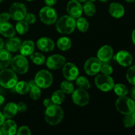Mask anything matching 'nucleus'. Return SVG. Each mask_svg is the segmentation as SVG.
Returning a JSON list of instances; mask_svg holds the SVG:
<instances>
[{"instance_id": "nucleus-1", "label": "nucleus", "mask_w": 135, "mask_h": 135, "mask_svg": "<svg viewBox=\"0 0 135 135\" xmlns=\"http://www.w3.org/2000/svg\"><path fill=\"white\" fill-rule=\"evenodd\" d=\"M64 112L59 105L52 104L45 112V120L50 125H57L63 120Z\"/></svg>"}, {"instance_id": "nucleus-2", "label": "nucleus", "mask_w": 135, "mask_h": 135, "mask_svg": "<svg viewBox=\"0 0 135 135\" xmlns=\"http://www.w3.org/2000/svg\"><path fill=\"white\" fill-rule=\"evenodd\" d=\"M55 28L60 34H70L76 28V21L71 16L64 15L56 21Z\"/></svg>"}, {"instance_id": "nucleus-3", "label": "nucleus", "mask_w": 135, "mask_h": 135, "mask_svg": "<svg viewBox=\"0 0 135 135\" xmlns=\"http://www.w3.org/2000/svg\"><path fill=\"white\" fill-rule=\"evenodd\" d=\"M18 82L17 73L13 69L5 68L0 71V85L5 88H13Z\"/></svg>"}, {"instance_id": "nucleus-4", "label": "nucleus", "mask_w": 135, "mask_h": 135, "mask_svg": "<svg viewBox=\"0 0 135 135\" xmlns=\"http://www.w3.org/2000/svg\"><path fill=\"white\" fill-rule=\"evenodd\" d=\"M115 107L119 113L125 115L133 113L135 110V102L126 96H119L115 102Z\"/></svg>"}, {"instance_id": "nucleus-5", "label": "nucleus", "mask_w": 135, "mask_h": 135, "mask_svg": "<svg viewBox=\"0 0 135 135\" xmlns=\"http://www.w3.org/2000/svg\"><path fill=\"white\" fill-rule=\"evenodd\" d=\"M10 65H11L12 69L17 74L23 75L28 71V61L26 57L21 54L12 58Z\"/></svg>"}, {"instance_id": "nucleus-6", "label": "nucleus", "mask_w": 135, "mask_h": 135, "mask_svg": "<svg viewBox=\"0 0 135 135\" xmlns=\"http://www.w3.org/2000/svg\"><path fill=\"white\" fill-rule=\"evenodd\" d=\"M95 84L96 87L103 92H109L112 90L115 85L114 80L110 75L100 74L95 78Z\"/></svg>"}, {"instance_id": "nucleus-7", "label": "nucleus", "mask_w": 135, "mask_h": 135, "mask_svg": "<svg viewBox=\"0 0 135 135\" xmlns=\"http://www.w3.org/2000/svg\"><path fill=\"white\" fill-rule=\"evenodd\" d=\"M40 21L47 25H54L57 19V14L52 7L46 6L40 9L39 12Z\"/></svg>"}, {"instance_id": "nucleus-8", "label": "nucleus", "mask_w": 135, "mask_h": 135, "mask_svg": "<svg viewBox=\"0 0 135 135\" xmlns=\"http://www.w3.org/2000/svg\"><path fill=\"white\" fill-rule=\"evenodd\" d=\"M53 75L47 70H41L38 71L35 76V80L37 86L40 88H47L53 83Z\"/></svg>"}, {"instance_id": "nucleus-9", "label": "nucleus", "mask_w": 135, "mask_h": 135, "mask_svg": "<svg viewBox=\"0 0 135 135\" xmlns=\"http://www.w3.org/2000/svg\"><path fill=\"white\" fill-rule=\"evenodd\" d=\"M9 13L11 18H13L14 21H19L25 18L27 13V10L26 6L23 3L15 2L11 5Z\"/></svg>"}, {"instance_id": "nucleus-10", "label": "nucleus", "mask_w": 135, "mask_h": 135, "mask_svg": "<svg viewBox=\"0 0 135 135\" xmlns=\"http://www.w3.org/2000/svg\"><path fill=\"white\" fill-rule=\"evenodd\" d=\"M102 62L98 57H90L86 61L84 69L86 73L90 76H94L100 72Z\"/></svg>"}, {"instance_id": "nucleus-11", "label": "nucleus", "mask_w": 135, "mask_h": 135, "mask_svg": "<svg viewBox=\"0 0 135 135\" xmlns=\"http://www.w3.org/2000/svg\"><path fill=\"white\" fill-rule=\"evenodd\" d=\"M72 100L76 105L79 106H85L89 103L90 96L86 90L78 88L73 92Z\"/></svg>"}, {"instance_id": "nucleus-12", "label": "nucleus", "mask_w": 135, "mask_h": 135, "mask_svg": "<svg viewBox=\"0 0 135 135\" xmlns=\"http://www.w3.org/2000/svg\"><path fill=\"white\" fill-rule=\"evenodd\" d=\"M62 73L66 80L73 81V80H76V78L79 76V70L73 63H65L63 66Z\"/></svg>"}, {"instance_id": "nucleus-13", "label": "nucleus", "mask_w": 135, "mask_h": 135, "mask_svg": "<svg viewBox=\"0 0 135 135\" xmlns=\"http://www.w3.org/2000/svg\"><path fill=\"white\" fill-rule=\"evenodd\" d=\"M65 63V58L64 56L59 54H54L49 57L46 60V65L51 70L59 69Z\"/></svg>"}, {"instance_id": "nucleus-14", "label": "nucleus", "mask_w": 135, "mask_h": 135, "mask_svg": "<svg viewBox=\"0 0 135 135\" xmlns=\"http://www.w3.org/2000/svg\"><path fill=\"white\" fill-rule=\"evenodd\" d=\"M83 11V6L80 1L78 0H70L67 3V13L69 15L73 17L74 18H78L81 17Z\"/></svg>"}, {"instance_id": "nucleus-15", "label": "nucleus", "mask_w": 135, "mask_h": 135, "mask_svg": "<svg viewBox=\"0 0 135 135\" xmlns=\"http://www.w3.org/2000/svg\"><path fill=\"white\" fill-rule=\"evenodd\" d=\"M115 59L120 65L123 67H129L132 65L133 61V56L126 50H121L118 51L115 55Z\"/></svg>"}, {"instance_id": "nucleus-16", "label": "nucleus", "mask_w": 135, "mask_h": 135, "mask_svg": "<svg viewBox=\"0 0 135 135\" xmlns=\"http://www.w3.org/2000/svg\"><path fill=\"white\" fill-rule=\"evenodd\" d=\"M113 55V48L109 45H105L98 50L97 53V57L102 63H106L112 59Z\"/></svg>"}, {"instance_id": "nucleus-17", "label": "nucleus", "mask_w": 135, "mask_h": 135, "mask_svg": "<svg viewBox=\"0 0 135 135\" xmlns=\"http://www.w3.org/2000/svg\"><path fill=\"white\" fill-rule=\"evenodd\" d=\"M36 46L40 50L44 52H50L54 50L55 47V44L51 38L47 37H42L37 41Z\"/></svg>"}, {"instance_id": "nucleus-18", "label": "nucleus", "mask_w": 135, "mask_h": 135, "mask_svg": "<svg viewBox=\"0 0 135 135\" xmlns=\"http://www.w3.org/2000/svg\"><path fill=\"white\" fill-rule=\"evenodd\" d=\"M108 11L111 16L114 18H119L125 14V8L119 3L113 2L109 5Z\"/></svg>"}, {"instance_id": "nucleus-19", "label": "nucleus", "mask_w": 135, "mask_h": 135, "mask_svg": "<svg viewBox=\"0 0 135 135\" xmlns=\"http://www.w3.org/2000/svg\"><path fill=\"white\" fill-rule=\"evenodd\" d=\"M3 134L14 135L17 134V126L16 123L11 119H8L5 121L1 127Z\"/></svg>"}, {"instance_id": "nucleus-20", "label": "nucleus", "mask_w": 135, "mask_h": 135, "mask_svg": "<svg viewBox=\"0 0 135 135\" xmlns=\"http://www.w3.org/2000/svg\"><path fill=\"white\" fill-rule=\"evenodd\" d=\"M0 34L6 38H11L15 35V30L8 22H0Z\"/></svg>"}, {"instance_id": "nucleus-21", "label": "nucleus", "mask_w": 135, "mask_h": 135, "mask_svg": "<svg viewBox=\"0 0 135 135\" xmlns=\"http://www.w3.org/2000/svg\"><path fill=\"white\" fill-rule=\"evenodd\" d=\"M11 60L12 56L10 51L6 49H0V69L7 68Z\"/></svg>"}, {"instance_id": "nucleus-22", "label": "nucleus", "mask_w": 135, "mask_h": 135, "mask_svg": "<svg viewBox=\"0 0 135 135\" xmlns=\"http://www.w3.org/2000/svg\"><path fill=\"white\" fill-rule=\"evenodd\" d=\"M34 48H35V45H34V42L30 40H28L21 44L19 50L21 55L26 57L30 56L34 52Z\"/></svg>"}, {"instance_id": "nucleus-23", "label": "nucleus", "mask_w": 135, "mask_h": 135, "mask_svg": "<svg viewBox=\"0 0 135 135\" xmlns=\"http://www.w3.org/2000/svg\"><path fill=\"white\" fill-rule=\"evenodd\" d=\"M21 44L22 42H21V39L17 37L13 36L9 38L5 45L6 50H7L10 52H16L20 50Z\"/></svg>"}, {"instance_id": "nucleus-24", "label": "nucleus", "mask_w": 135, "mask_h": 135, "mask_svg": "<svg viewBox=\"0 0 135 135\" xmlns=\"http://www.w3.org/2000/svg\"><path fill=\"white\" fill-rule=\"evenodd\" d=\"M18 112L17 109V105L14 102H9L7 104L3 109L4 116L7 119H11L17 115Z\"/></svg>"}, {"instance_id": "nucleus-25", "label": "nucleus", "mask_w": 135, "mask_h": 135, "mask_svg": "<svg viewBox=\"0 0 135 135\" xmlns=\"http://www.w3.org/2000/svg\"><path fill=\"white\" fill-rule=\"evenodd\" d=\"M57 46L59 50H62V51H66L71 48V46H72V42H71L70 38H67V37H61L57 42Z\"/></svg>"}, {"instance_id": "nucleus-26", "label": "nucleus", "mask_w": 135, "mask_h": 135, "mask_svg": "<svg viewBox=\"0 0 135 135\" xmlns=\"http://www.w3.org/2000/svg\"><path fill=\"white\" fill-rule=\"evenodd\" d=\"M15 89L16 92L19 94L25 95L29 92L30 86H29V84L27 82L21 80V81L17 82L15 86Z\"/></svg>"}, {"instance_id": "nucleus-27", "label": "nucleus", "mask_w": 135, "mask_h": 135, "mask_svg": "<svg viewBox=\"0 0 135 135\" xmlns=\"http://www.w3.org/2000/svg\"><path fill=\"white\" fill-rule=\"evenodd\" d=\"M84 5L83 7V10L84 13L88 17H92L96 13V8L93 2L88 1L84 2Z\"/></svg>"}, {"instance_id": "nucleus-28", "label": "nucleus", "mask_w": 135, "mask_h": 135, "mask_svg": "<svg viewBox=\"0 0 135 135\" xmlns=\"http://www.w3.org/2000/svg\"><path fill=\"white\" fill-rule=\"evenodd\" d=\"M65 98V96L64 92L61 90H57L53 93L51 99L54 104L61 105L64 101Z\"/></svg>"}, {"instance_id": "nucleus-29", "label": "nucleus", "mask_w": 135, "mask_h": 135, "mask_svg": "<svg viewBox=\"0 0 135 135\" xmlns=\"http://www.w3.org/2000/svg\"><path fill=\"white\" fill-rule=\"evenodd\" d=\"M32 62L37 65H42L46 63V58L44 55L39 52H33L30 55Z\"/></svg>"}, {"instance_id": "nucleus-30", "label": "nucleus", "mask_w": 135, "mask_h": 135, "mask_svg": "<svg viewBox=\"0 0 135 135\" xmlns=\"http://www.w3.org/2000/svg\"><path fill=\"white\" fill-rule=\"evenodd\" d=\"M76 27L81 32H86L89 28V22L84 17H79L76 21Z\"/></svg>"}, {"instance_id": "nucleus-31", "label": "nucleus", "mask_w": 135, "mask_h": 135, "mask_svg": "<svg viewBox=\"0 0 135 135\" xmlns=\"http://www.w3.org/2000/svg\"><path fill=\"white\" fill-rule=\"evenodd\" d=\"M76 84L79 87V88H82L84 90H88L90 88V83L89 80L85 76H78L76 79Z\"/></svg>"}, {"instance_id": "nucleus-32", "label": "nucleus", "mask_w": 135, "mask_h": 135, "mask_svg": "<svg viewBox=\"0 0 135 135\" xmlns=\"http://www.w3.org/2000/svg\"><path fill=\"white\" fill-rule=\"evenodd\" d=\"M29 29V25L25 21L21 20L17 22L15 26V30L19 34H25L28 32Z\"/></svg>"}, {"instance_id": "nucleus-33", "label": "nucleus", "mask_w": 135, "mask_h": 135, "mask_svg": "<svg viewBox=\"0 0 135 135\" xmlns=\"http://www.w3.org/2000/svg\"><path fill=\"white\" fill-rule=\"evenodd\" d=\"M61 90L64 92L65 94H72L73 92L75 90L74 85L69 80H65L62 82L61 84Z\"/></svg>"}, {"instance_id": "nucleus-34", "label": "nucleus", "mask_w": 135, "mask_h": 135, "mask_svg": "<svg viewBox=\"0 0 135 135\" xmlns=\"http://www.w3.org/2000/svg\"><path fill=\"white\" fill-rule=\"evenodd\" d=\"M115 93L119 96H127L128 94V89L125 85L123 84H116L113 86Z\"/></svg>"}, {"instance_id": "nucleus-35", "label": "nucleus", "mask_w": 135, "mask_h": 135, "mask_svg": "<svg viewBox=\"0 0 135 135\" xmlns=\"http://www.w3.org/2000/svg\"><path fill=\"white\" fill-rule=\"evenodd\" d=\"M41 94V88L38 86L36 85L34 86L30 87V90H29V94L30 98L33 100H38L40 98Z\"/></svg>"}, {"instance_id": "nucleus-36", "label": "nucleus", "mask_w": 135, "mask_h": 135, "mask_svg": "<svg viewBox=\"0 0 135 135\" xmlns=\"http://www.w3.org/2000/svg\"><path fill=\"white\" fill-rule=\"evenodd\" d=\"M123 125L125 127H132L135 125V115L134 113L125 115L123 120Z\"/></svg>"}, {"instance_id": "nucleus-37", "label": "nucleus", "mask_w": 135, "mask_h": 135, "mask_svg": "<svg viewBox=\"0 0 135 135\" xmlns=\"http://www.w3.org/2000/svg\"><path fill=\"white\" fill-rule=\"evenodd\" d=\"M126 77L130 84L135 86V65L129 67L127 71Z\"/></svg>"}, {"instance_id": "nucleus-38", "label": "nucleus", "mask_w": 135, "mask_h": 135, "mask_svg": "<svg viewBox=\"0 0 135 135\" xmlns=\"http://www.w3.org/2000/svg\"><path fill=\"white\" fill-rule=\"evenodd\" d=\"M100 71L102 72V73L104 74V75H110L113 73V68H112V66L109 65L102 64Z\"/></svg>"}, {"instance_id": "nucleus-39", "label": "nucleus", "mask_w": 135, "mask_h": 135, "mask_svg": "<svg viewBox=\"0 0 135 135\" xmlns=\"http://www.w3.org/2000/svg\"><path fill=\"white\" fill-rule=\"evenodd\" d=\"M24 20L28 25H32L36 21V17L33 13H26Z\"/></svg>"}, {"instance_id": "nucleus-40", "label": "nucleus", "mask_w": 135, "mask_h": 135, "mask_svg": "<svg viewBox=\"0 0 135 135\" xmlns=\"http://www.w3.org/2000/svg\"><path fill=\"white\" fill-rule=\"evenodd\" d=\"M17 134L18 135H30L31 134V131L28 127L22 126L17 130Z\"/></svg>"}, {"instance_id": "nucleus-41", "label": "nucleus", "mask_w": 135, "mask_h": 135, "mask_svg": "<svg viewBox=\"0 0 135 135\" xmlns=\"http://www.w3.org/2000/svg\"><path fill=\"white\" fill-rule=\"evenodd\" d=\"M17 105L18 112H25V111H26L28 108L27 104L25 102H19Z\"/></svg>"}, {"instance_id": "nucleus-42", "label": "nucleus", "mask_w": 135, "mask_h": 135, "mask_svg": "<svg viewBox=\"0 0 135 135\" xmlns=\"http://www.w3.org/2000/svg\"><path fill=\"white\" fill-rule=\"evenodd\" d=\"M11 18V16L9 13H1L0 14V22H8Z\"/></svg>"}, {"instance_id": "nucleus-43", "label": "nucleus", "mask_w": 135, "mask_h": 135, "mask_svg": "<svg viewBox=\"0 0 135 135\" xmlns=\"http://www.w3.org/2000/svg\"><path fill=\"white\" fill-rule=\"evenodd\" d=\"M43 104H44V105L46 108H48V107H50V105H51L52 104H54V103H53L52 100H51V98L44 99V102H43Z\"/></svg>"}, {"instance_id": "nucleus-44", "label": "nucleus", "mask_w": 135, "mask_h": 135, "mask_svg": "<svg viewBox=\"0 0 135 135\" xmlns=\"http://www.w3.org/2000/svg\"><path fill=\"white\" fill-rule=\"evenodd\" d=\"M44 1H45V3L46 4L47 6L52 7L56 3L57 0H44Z\"/></svg>"}, {"instance_id": "nucleus-45", "label": "nucleus", "mask_w": 135, "mask_h": 135, "mask_svg": "<svg viewBox=\"0 0 135 135\" xmlns=\"http://www.w3.org/2000/svg\"><path fill=\"white\" fill-rule=\"evenodd\" d=\"M5 121V117L4 116L3 113L0 112V126H2L3 123Z\"/></svg>"}, {"instance_id": "nucleus-46", "label": "nucleus", "mask_w": 135, "mask_h": 135, "mask_svg": "<svg viewBox=\"0 0 135 135\" xmlns=\"http://www.w3.org/2000/svg\"><path fill=\"white\" fill-rule=\"evenodd\" d=\"M28 83L29 86H30V87H31V86H34L37 85L36 83L35 80H30V81L28 82Z\"/></svg>"}, {"instance_id": "nucleus-47", "label": "nucleus", "mask_w": 135, "mask_h": 135, "mask_svg": "<svg viewBox=\"0 0 135 135\" xmlns=\"http://www.w3.org/2000/svg\"><path fill=\"white\" fill-rule=\"evenodd\" d=\"M4 102H5V98H4V97L2 95L0 94V105H2L4 103Z\"/></svg>"}, {"instance_id": "nucleus-48", "label": "nucleus", "mask_w": 135, "mask_h": 135, "mask_svg": "<svg viewBox=\"0 0 135 135\" xmlns=\"http://www.w3.org/2000/svg\"><path fill=\"white\" fill-rule=\"evenodd\" d=\"M132 40H133V42L135 45V29L133 30V33H132Z\"/></svg>"}, {"instance_id": "nucleus-49", "label": "nucleus", "mask_w": 135, "mask_h": 135, "mask_svg": "<svg viewBox=\"0 0 135 135\" xmlns=\"http://www.w3.org/2000/svg\"><path fill=\"white\" fill-rule=\"evenodd\" d=\"M131 96L132 98H133L134 100H135V86L134 88L132 89V91H131Z\"/></svg>"}, {"instance_id": "nucleus-50", "label": "nucleus", "mask_w": 135, "mask_h": 135, "mask_svg": "<svg viewBox=\"0 0 135 135\" xmlns=\"http://www.w3.org/2000/svg\"><path fill=\"white\" fill-rule=\"evenodd\" d=\"M3 47H4V42H3V40L1 39V38H0V49L3 48Z\"/></svg>"}, {"instance_id": "nucleus-51", "label": "nucleus", "mask_w": 135, "mask_h": 135, "mask_svg": "<svg viewBox=\"0 0 135 135\" xmlns=\"http://www.w3.org/2000/svg\"><path fill=\"white\" fill-rule=\"evenodd\" d=\"M125 1H127V2H129V3H133L134 2L135 0H125Z\"/></svg>"}, {"instance_id": "nucleus-52", "label": "nucleus", "mask_w": 135, "mask_h": 135, "mask_svg": "<svg viewBox=\"0 0 135 135\" xmlns=\"http://www.w3.org/2000/svg\"><path fill=\"white\" fill-rule=\"evenodd\" d=\"M98 1H101V2H102V3H106V2H108V0H98Z\"/></svg>"}, {"instance_id": "nucleus-53", "label": "nucleus", "mask_w": 135, "mask_h": 135, "mask_svg": "<svg viewBox=\"0 0 135 135\" xmlns=\"http://www.w3.org/2000/svg\"><path fill=\"white\" fill-rule=\"evenodd\" d=\"M79 1H80V2H85V1H86L87 0H78Z\"/></svg>"}, {"instance_id": "nucleus-54", "label": "nucleus", "mask_w": 135, "mask_h": 135, "mask_svg": "<svg viewBox=\"0 0 135 135\" xmlns=\"http://www.w3.org/2000/svg\"><path fill=\"white\" fill-rule=\"evenodd\" d=\"M88 1H91V2H95V1H96V0H88Z\"/></svg>"}, {"instance_id": "nucleus-55", "label": "nucleus", "mask_w": 135, "mask_h": 135, "mask_svg": "<svg viewBox=\"0 0 135 135\" xmlns=\"http://www.w3.org/2000/svg\"><path fill=\"white\" fill-rule=\"evenodd\" d=\"M2 134H3L2 131H1V129H0V135H2Z\"/></svg>"}, {"instance_id": "nucleus-56", "label": "nucleus", "mask_w": 135, "mask_h": 135, "mask_svg": "<svg viewBox=\"0 0 135 135\" xmlns=\"http://www.w3.org/2000/svg\"><path fill=\"white\" fill-rule=\"evenodd\" d=\"M26 1H33V0H26Z\"/></svg>"}, {"instance_id": "nucleus-57", "label": "nucleus", "mask_w": 135, "mask_h": 135, "mask_svg": "<svg viewBox=\"0 0 135 135\" xmlns=\"http://www.w3.org/2000/svg\"><path fill=\"white\" fill-rule=\"evenodd\" d=\"M3 1V0H0V3H1Z\"/></svg>"}, {"instance_id": "nucleus-58", "label": "nucleus", "mask_w": 135, "mask_h": 135, "mask_svg": "<svg viewBox=\"0 0 135 135\" xmlns=\"http://www.w3.org/2000/svg\"><path fill=\"white\" fill-rule=\"evenodd\" d=\"M133 113H134V115H135V110L134 111V112H133Z\"/></svg>"}]
</instances>
